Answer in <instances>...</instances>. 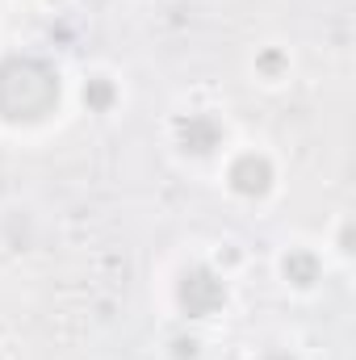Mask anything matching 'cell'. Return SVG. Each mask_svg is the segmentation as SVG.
<instances>
[{
  "label": "cell",
  "instance_id": "3",
  "mask_svg": "<svg viewBox=\"0 0 356 360\" xmlns=\"http://www.w3.org/2000/svg\"><path fill=\"white\" fill-rule=\"evenodd\" d=\"M177 139L184 151H193V155H210L218 143H222V126L210 117V113H189V117H180L177 122Z\"/></svg>",
  "mask_w": 356,
  "mask_h": 360
},
{
  "label": "cell",
  "instance_id": "1",
  "mask_svg": "<svg viewBox=\"0 0 356 360\" xmlns=\"http://www.w3.org/2000/svg\"><path fill=\"white\" fill-rule=\"evenodd\" d=\"M59 105V72L34 55H8L0 63V113L8 122H38Z\"/></svg>",
  "mask_w": 356,
  "mask_h": 360
},
{
  "label": "cell",
  "instance_id": "7",
  "mask_svg": "<svg viewBox=\"0 0 356 360\" xmlns=\"http://www.w3.org/2000/svg\"><path fill=\"white\" fill-rule=\"evenodd\" d=\"M177 356H197V344H193V340H177Z\"/></svg>",
  "mask_w": 356,
  "mask_h": 360
},
{
  "label": "cell",
  "instance_id": "8",
  "mask_svg": "<svg viewBox=\"0 0 356 360\" xmlns=\"http://www.w3.org/2000/svg\"><path fill=\"white\" fill-rule=\"evenodd\" d=\"M265 360H293V356H289V352H268Z\"/></svg>",
  "mask_w": 356,
  "mask_h": 360
},
{
  "label": "cell",
  "instance_id": "2",
  "mask_svg": "<svg viewBox=\"0 0 356 360\" xmlns=\"http://www.w3.org/2000/svg\"><path fill=\"white\" fill-rule=\"evenodd\" d=\"M177 302L180 310L189 314V319H210L222 302H227V285H222V276L210 269H189L184 276H180L177 285Z\"/></svg>",
  "mask_w": 356,
  "mask_h": 360
},
{
  "label": "cell",
  "instance_id": "5",
  "mask_svg": "<svg viewBox=\"0 0 356 360\" xmlns=\"http://www.w3.org/2000/svg\"><path fill=\"white\" fill-rule=\"evenodd\" d=\"M285 276H289L293 285H314V281H319V260H314L310 252H289V256H285Z\"/></svg>",
  "mask_w": 356,
  "mask_h": 360
},
{
  "label": "cell",
  "instance_id": "6",
  "mask_svg": "<svg viewBox=\"0 0 356 360\" xmlns=\"http://www.w3.org/2000/svg\"><path fill=\"white\" fill-rule=\"evenodd\" d=\"M113 96H117V92H113V84H109L105 76H92L89 84H84V105H89L92 113H105V109L113 105Z\"/></svg>",
  "mask_w": 356,
  "mask_h": 360
},
{
  "label": "cell",
  "instance_id": "4",
  "mask_svg": "<svg viewBox=\"0 0 356 360\" xmlns=\"http://www.w3.org/2000/svg\"><path fill=\"white\" fill-rule=\"evenodd\" d=\"M231 188L243 197H265L272 188V164L265 155H239L231 164Z\"/></svg>",
  "mask_w": 356,
  "mask_h": 360
}]
</instances>
